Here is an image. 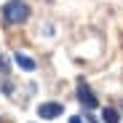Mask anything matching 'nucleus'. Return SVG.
<instances>
[{"label": "nucleus", "mask_w": 123, "mask_h": 123, "mask_svg": "<svg viewBox=\"0 0 123 123\" xmlns=\"http://www.w3.org/2000/svg\"><path fill=\"white\" fill-rule=\"evenodd\" d=\"M78 99H80V105H83L86 110H96V107H99V102H96V96H94V91L88 88L86 80H78Z\"/></svg>", "instance_id": "2"}, {"label": "nucleus", "mask_w": 123, "mask_h": 123, "mask_svg": "<svg viewBox=\"0 0 123 123\" xmlns=\"http://www.w3.org/2000/svg\"><path fill=\"white\" fill-rule=\"evenodd\" d=\"M70 123H83V118H80V115H72V118H70Z\"/></svg>", "instance_id": "7"}, {"label": "nucleus", "mask_w": 123, "mask_h": 123, "mask_svg": "<svg viewBox=\"0 0 123 123\" xmlns=\"http://www.w3.org/2000/svg\"><path fill=\"white\" fill-rule=\"evenodd\" d=\"M86 123H96V120H91V118H86Z\"/></svg>", "instance_id": "8"}, {"label": "nucleus", "mask_w": 123, "mask_h": 123, "mask_svg": "<svg viewBox=\"0 0 123 123\" xmlns=\"http://www.w3.org/2000/svg\"><path fill=\"white\" fill-rule=\"evenodd\" d=\"M102 120H105V123H118V120H120V115H118V110H115V107H107L105 112H102Z\"/></svg>", "instance_id": "5"}, {"label": "nucleus", "mask_w": 123, "mask_h": 123, "mask_svg": "<svg viewBox=\"0 0 123 123\" xmlns=\"http://www.w3.org/2000/svg\"><path fill=\"white\" fill-rule=\"evenodd\" d=\"M0 72H8V62H6L3 54H0Z\"/></svg>", "instance_id": "6"}, {"label": "nucleus", "mask_w": 123, "mask_h": 123, "mask_svg": "<svg viewBox=\"0 0 123 123\" xmlns=\"http://www.w3.org/2000/svg\"><path fill=\"white\" fill-rule=\"evenodd\" d=\"M27 16H30V8H27V3H22V0H8V3L3 6L6 24H22V22H27Z\"/></svg>", "instance_id": "1"}, {"label": "nucleus", "mask_w": 123, "mask_h": 123, "mask_svg": "<svg viewBox=\"0 0 123 123\" xmlns=\"http://www.w3.org/2000/svg\"><path fill=\"white\" fill-rule=\"evenodd\" d=\"M16 64L22 67V70H27V72H35V70H37V62H35L32 56H27V54H22V51L16 54Z\"/></svg>", "instance_id": "4"}, {"label": "nucleus", "mask_w": 123, "mask_h": 123, "mask_svg": "<svg viewBox=\"0 0 123 123\" xmlns=\"http://www.w3.org/2000/svg\"><path fill=\"white\" fill-rule=\"evenodd\" d=\"M64 112V105H59V102H46V105H37V115L43 120H54Z\"/></svg>", "instance_id": "3"}]
</instances>
